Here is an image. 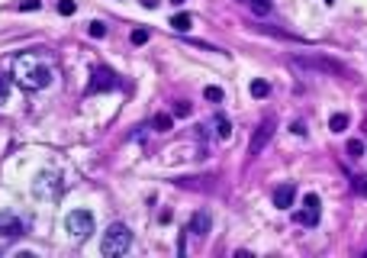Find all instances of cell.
I'll list each match as a JSON object with an SVG mask.
<instances>
[{
    "label": "cell",
    "mask_w": 367,
    "mask_h": 258,
    "mask_svg": "<svg viewBox=\"0 0 367 258\" xmlns=\"http://www.w3.org/2000/svg\"><path fill=\"white\" fill-rule=\"evenodd\" d=\"M142 3H145L148 10H155V6H158V0H142Z\"/></svg>",
    "instance_id": "cell-28"
},
{
    "label": "cell",
    "mask_w": 367,
    "mask_h": 258,
    "mask_svg": "<svg viewBox=\"0 0 367 258\" xmlns=\"http://www.w3.org/2000/svg\"><path fill=\"white\" fill-rule=\"evenodd\" d=\"M348 152H351V158H361V155H364V142L361 139H351L348 142Z\"/></svg>",
    "instance_id": "cell-21"
},
{
    "label": "cell",
    "mask_w": 367,
    "mask_h": 258,
    "mask_svg": "<svg viewBox=\"0 0 367 258\" xmlns=\"http://www.w3.org/2000/svg\"><path fill=\"white\" fill-rule=\"evenodd\" d=\"M152 126L158 129V132H171V126H174V117H171V113H155Z\"/></svg>",
    "instance_id": "cell-12"
},
{
    "label": "cell",
    "mask_w": 367,
    "mask_h": 258,
    "mask_svg": "<svg viewBox=\"0 0 367 258\" xmlns=\"http://www.w3.org/2000/svg\"><path fill=\"white\" fill-rule=\"evenodd\" d=\"M113 87H119V78L110 68H97L93 78L87 81V94H103V91H113Z\"/></svg>",
    "instance_id": "cell-7"
},
{
    "label": "cell",
    "mask_w": 367,
    "mask_h": 258,
    "mask_svg": "<svg viewBox=\"0 0 367 258\" xmlns=\"http://www.w3.org/2000/svg\"><path fill=\"white\" fill-rule=\"evenodd\" d=\"M65 226H68V233H71L74 239H84V236L93 233V213L91 210H71L68 220H65Z\"/></svg>",
    "instance_id": "cell-6"
},
{
    "label": "cell",
    "mask_w": 367,
    "mask_h": 258,
    "mask_svg": "<svg viewBox=\"0 0 367 258\" xmlns=\"http://www.w3.org/2000/svg\"><path fill=\"white\" fill-rule=\"evenodd\" d=\"M6 97H10V81H6L3 74H0V107L6 104Z\"/></svg>",
    "instance_id": "cell-22"
},
{
    "label": "cell",
    "mask_w": 367,
    "mask_h": 258,
    "mask_svg": "<svg viewBox=\"0 0 367 258\" xmlns=\"http://www.w3.org/2000/svg\"><path fill=\"white\" fill-rule=\"evenodd\" d=\"M187 113H190L187 104H178V107H174V117H187Z\"/></svg>",
    "instance_id": "cell-26"
},
{
    "label": "cell",
    "mask_w": 367,
    "mask_h": 258,
    "mask_svg": "<svg viewBox=\"0 0 367 258\" xmlns=\"http://www.w3.org/2000/svg\"><path fill=\"white\" fill-rule=\"evenodd\" d=\"M13 78L26 91H42L55 81V68H52V58L42 52H23L13 58Z\"/></svg>",
    "instance_id": "cell-1"
},
{
    "label": "cell",
    "mask_w": 367,
    "mask_h": 258,
    "mask_svg": "<svg viewBox=\"0 0 367 258\" xmlns=\"http://www.w3.org/2000/svg\"><path fill=\"white\" fill-rule=\"evenodd\" d=\"M248 6L258 13V16H264V13H271V0H248Z\"/></svg>",
    "instance_id": "cell-18"
},
{
    "label": "cell",
    "mask_w": 367,
    "mask_h": 258,
    "mask_svg": "<svg viewBox=\"0 0 367 258\" xmlns=\"http://www.w3.org/2000/svg\"><path fill=\"white\" fill-rule=\"evenodd\" d=\"M171 26H174L178 32H187L190 26H193V19H190V13H174V16H171Z\"/></svg>",
    "instance_id": "cell-13"
},
{
    "label": "cell",
    "mask_w": 367,
    "mask_h": 258,
    "mask_svg": "<svg viewBox=\"0 0 367 258\" xmlns=\"http://www.w3.org/2000/svg\"><path fill=\"white\" fill-rule=\"evenodd\" d=\"M329 129H332V132H345V129H348V117H345V113H332Z\"/></svg>",
    "instance_id": "cell-16"
},
{
    "label": "cell",
    "mask_w": 367,
    "mask_h": 258,
    "mask_svg": "<svg viewBox=\"0 0 367 258\" xmlns=\"http://www.w3.org/2000/svg\"><path fill=\"white\" fill-rule=\"evenodd\" d=\"M268 94H271V84H268V81H261V78L251 81V97H255V100H264Z\"/></svg>",
    "instance_id": "cell-14"
},
{
    "label": "cell",
    "mask_w": 367,
    "mask_h": 258,
    "mask_svg": "<svg viewBox=\"0 0 367 258\" xmlns=\"http://www.w3.org/2000/svg\"><path fill=\"white\" fill-rule=\"evenodd\" d=\"M129 246H132V233H129L126 223H113L110 229L103 233V239H100V252L106 258H119L129 252Z\"/></svg>",
    "instance_id": "cell-2"
},
{
    "label": "cell",
    "mask_w": 367,
    "mask_h": 258,
    "mask_svg": "<svg viewBox=\"0 0 367 258\" xmlns=\"http://www.w3.org/2000/svg\"><path fill=\"white\" fill-rule=\"evenodd\" d=\"M203 97L209 100V104H222L226 100V94H222V87H216V84H209L206 91H203Z\"/></svg>",
    "instance_id": "cell-17"
},
{
    "label": "cell",
    "mask_w": 367,
    "mask_h": 258,
    "mask_svg": "<svg viewBox=\"0 0 367 258\" xmlns=\"http://www.w3.org/2000/svg\"><path fill=\"white\" fill-rule=\"evenodd\" d=\"M209 213L206 210H200V213H193V220H190V226H187V233H193L196 239H206V233H209Z\"/></svg>",
    "instance_id": "cell-11"
},
{
    "label": "cell",
    "mask_w": 367,
    "mask_h": 258,
    "mask_svg": "<svg viewBox=\"0 0 367 258\" xmlns=\"http://www.w3.org/2000/svg\"><path fill=\"white\" fill-rule=\"evenodd\" d=\"M23 236V223L16 213L10 210H0V239H19Z\"/></svg>",
    "instance_id": "cell-9"
},
{
    "label": "cell",
    "mask_w": 367,
    "mask_h": 258,
    "mask_svg": "<svg viewBox=\"0 0 367 258\" xmlns=\"http://www.w3.org/2000/svg\"><path fill=\"white\" fill-rule=\"evenodd\" d=\"M319 216H322V200H319V194H306L303 207L293 213V220L300 223V226H319Z\"/></svg>",
    "instance_id": "cell-5"
},
{
    "label": "cell",
    "mask_w": 367,
    "mask_h": 258,
    "mask_svg": "<svg viewBox=\"0 0 367 258\" xmlns=\"http://www.w3.org/2000/svg\"><path fill=\"white\" fill-rule=\"evenodd\" d=\"M293 200H296V187L293 184H277L274 187V207L290 210V207H293Z\"/></svg>",
    "instance_id": "cell-10"
},
{
    "label": "cell",
    "mask_w": 367,
    "mask_h": 258,
    "mask_svg": "<svg viewBox=\"0 0 367 258\" xmlns=\"http://www.w3.org/2000/svg\"><path fill=\"white\" fill-rule=\"evenodd\" d=\"M325 3H335V0H325Z\"/></svg>",
    "instance_id": "cell-30"
},
{
    "label": "cell",
    "mask_w": 367,
    "mask_h": 258,
    "mask_svg": "<svg viewBox=\"0 0 367 258\" xmlns=\"http://www.w3.org/2000/svg\"><path fill=\"white\" fill-rule=\"evenodd\" d=\"M129 39H132V45H145V42H148V32H145V29H135Z\"/></svg>",
    "instance_id": "cell-23"
},
{
    "label": "cell",
    "mask_w": 367,
    "mask_h": 258,
    "mask_svg": "<svg viewBox=\"0 0 367 258\" xmlns=\"http://www.w3.org/2000/svg\"><path fill=\"white\" fill-rule=\"evenodd\" d=\"M87 32H91V36H93V39H103V36H106V26H103V23H100V19H93V23H91V26H87Z\"/></svg>",
    "instance_id": "cell-19"
},
{
    "label": "cell",
    "mask_w": 367,
    "mask_h": 258,
    "mask_svg": "<svg viewBox=\"0 0 367 258\" xmlns=\"http://www.w3.org/2000/svg\"><path fill=\"white\" fill-rule=\"evenodd\" d=\"M74 10H78V3H74V0H58V13H61V16H71Z\"/></svg>",
    "instance_id": "cell-20"
},
{
    "label": "cell",
    "mask_w": 367,
    "mask_h": 258,
    "mask_svg": "<svg viewBox=\"0 0 367 258\" xmlns=\"http://www.w3.org/2000/svg\"><path fill=\"white\" fill-rule=\"evenodd\" d=\"M271 135H274V117H268V120H261L255 129V135H251V145H248V155H258L264 145L271 142Z\"/></svg>",
    "instance_id": "cell-8"
},
{
    "label": "cell",
    "mask_w": 367,
    "mask_h": 258,
    "mask_svg": "<svg viewBox=\"0 0 367 258\" xmlns=\"http://www.w3.org/2000/svg\"><path fill=\"white\" fill-rule=\"evenodd\" d=\"M355 191L361 197H367V178H355Z\"/></svg>",
    "instance_id": "cell-25"
},
{
    "label": "cell",
    "mask_w": 367,
    "mask_h": 258,
    "mask_svg": "<svg viewBox=\"0 0 367 258\" xmlns=\"http://www.w3.org/2000/svg\"><path fill=\"white\" fill-rule=\"evenodd\" d=\"M216 132H219V139H232V123H229L226 117H216Z\"/></svg>",
    "instance_id": "cell-15"
},
{
    "label": "cell",
    "mask_w": 367,
    "mask_h": 258,
    "mask_svg": "<svg viewBox=\"0 0 367 258\" xmlns=\"http://www.w3.org/2000/svg\"><path fill=\"white\" fill-rule=\"evenodd\" d=\"M168 3H174V6H184V3H187V0H168Z\"/></svg>",
    "instance_id": "cell-29"
},
{
    "label": "cell",
    "mask_w": 367,
    "mask_h": 258,
    "mask_svg": "<svg viewBox=\"0 0 367 258\" xmlns=\"http://www.w3.org/2000/svg\"><path fill=\"white\" fill-rule=\"evenodd\" d=\"M293 65L296 68H312V71H325V74H338V78H348V68L332 62V58H325V55H303V58H296Z\"/></svg>",
    "instance_id": "cell-4"
},
{
    "label": "cell",
    "mask_w": 367,
    "mask_h": 258,
    "mask_svg": "<svg viewBox=\"0 0 367 258\" xmlns=\"http://www.w3.org/2000/svg\"><path fill=\"white\" fill-rule=\"evenodd\" d=\"M61 191H65V181H61L58 171H42L32 181V197L36 200H58Z\"/></svg>",
    "instance_id": "cell-3"
},
{
    "label": "cell",
    "mask_w": 367,
    "mask_h": 258,
    "mask_svg": "<svg viewBox=\"0 0 367 258\" xmlns=\"http://www.w3.org/2000/svg\"><path fill=\"white\" fill-rule=\"evenodd\" d=\"M39 6H42L39 0H23V3H19V10H23V13H29V10H39Z\"/></svg>",
    "instance_id": "cell-24"
},
{
    "label": "cell",
    "mask_w": 367,
    "mask_h": 258,
    "mask_svg": "<svg viewBox=\"0 0 367 258\" xmlns=\"http://www.w3.org/2000/svg\"><path fill=\"white\" fill-rule=\"evenodd\" d=\"M290 132H296V135H306V126H303V123H293V126H290Z\"/></svg>",
    "instance_id": "cell-27"
}]
</instances>
